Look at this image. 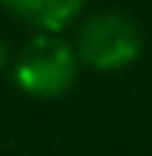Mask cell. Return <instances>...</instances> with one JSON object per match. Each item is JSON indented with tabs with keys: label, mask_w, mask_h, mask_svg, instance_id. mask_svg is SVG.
<instances>
[{
	"label": "cell",
	"mask_w": 152,
	"mask_h": 156,
	"mask_svg": "<svg viewBox=\"0 0 152 156\" xmlns=\"http://www.w3.org/2000/svg\"><path fill=\"white\" fill-rule=\"evenodd\" d=\"M76 66H79L76 47L63 43L53 33H40L17 57L13 80L23 93L36 96V100H53V96H63L73 87Z\"/></svg>",
	"instance_id": "1"
},
{
	"label": "cell",
	"mask_w": 152,
	"mask_h": 156,
	"mask_svg": "<svg viewBox=\"0 0 152 156\" xmlns=\"http://www.w3.org/2000/svg\"><path fill=\"white\" fill-rule=\"evenodd\" d=\"M142 33L126 13H99L83 23L76 37V57L93 70H122L139 57Z\"/></svg>",
	"instance_id": "2"
},
{
	"label": "cell",
	"mask_w": 152,
	"mask_h": 156,
	"mask_svg": "<svg viewBox=\"0 0 152 156\" xmlns=\"http://www.w3.org/2000/svg\"><path fill=\"white\" fill-rule=\"evenodd\" d=\"M17 20L30 23L43 33H56L63 30L79 10H83V0H0Z\"/></svg>",
	"instance_id": "3"
},
{
	"label": "cell",
	"mask_w": 152,
	"mask_h": 156,
	"mask_svg": "<svg viewBox=\"0 0 152 156\" xmlns=\"http://www.w3.org/2000/svg\"><path fill=\"white\" fill-rule=\"evenodd\" d=\"M3 66H7V40L0 37V73H3Z\"/></svg>",
	"instance_id": "4"
}]
</instances>
